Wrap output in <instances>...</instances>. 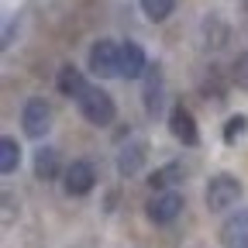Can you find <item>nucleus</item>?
<instances>
[{
  "mask_svg": "<svg viewBox=\"0 0 248 248\" xmlns=\"http://www.w3.org/2000/svg\"><path fill=\"white\" fill-rule=\"evenodd\" d=\"M241 197H245V186H241L238 176H231V172H217V176L207 179L203 203H207L210 214H231V210L241 203Z\"/></svg>",
  "mask_w": 248,
  "mask_h": 248,
  "instance_id": "obj_1",
  "label": "nucleus"
},
{
  "mask_svg": "<svg viewBox=\"0 0 248 248\" xmlns=\"http://www.w3.org/2000/svg\"><path fill=\"white\" fill-rule=\"evenodd\" d=\"M76 110L83 114L86 124H93V128H110L117 121V104H114V97L104 86H86L83 97L76 100Z\"/></svg>",
  "mask_w": 248,
  "mask_h": 248,
  "instance_id": "obj_2",
  "label": "nucleus"
},
{
  "mask_svg": "<svg viewBox=\"0 0 248 248\" xmlns=\"http://www.w3.org/2000/svg\"><path fill=\"white\" fill-rule=\"evenodd\" d=\"M183 210H186V197L179 190H155L145 200V217H148V224H155V228L172 224Z\"/></svg>",
  "mask_w": 248,
  "mask_h": 248,
  "instance_id": "obj_3",
  "label": "nucleus"
},
{
  "mask_svg": "<svg viewBox=\"0 0 248 248\" xmlns=\"http://www.w3.org/2000/svg\"><path fill=\"white\" fill-rule=\"evenodd\" d=\"M86 69L97 76V79H114V76H121V45H117L114 38H97V42L90 45Z\"/></svg>",
  "mask_w": 248,
  "mask_h": 248,
  "instance_id": "obj_4",
  "label": "nucleus"
},
{
  "mask_svg": "<svg viewBox=\"0 0 248 248\" xmlns=\"http://www.w3.org/2000/svg\"><path fill=\"white\" fill-rule=\"evenodd\" d=\"M52 121H55V110L45 97H28L24 107H21V131L28 138L42 141L48 131H52Z\"/></svg>",
  "mask_w": 248,
  "mask_h": 248,
  "instance_id": "obj_5",
  "label": "nucleus"
},
{
  "mask_svg": "<svg viewBox=\"0 0 248 248\" xmlns=\"http://www.w3.org/2000/svg\"><path fill=\"white\" fill-rule=\"evenodd\" d=\"M93 186H97V166L90 159H73L62 172V190L66 197H86L93 193Z\"/></svg>",
  "mask_w": 248,
  "mask_h": 248,
  "instance_id": "obj_6",
  "label": "nucleus"
},
{
  "mask_svg": "<svg viewBox=\"0 0 248 248\" xmlns=\"http://www.w3.org/2000/svg\"><path fill=\"white\" fill-rule=\"evenodd\" d=\"M145 162H148V141L145 138H124L117 145V159H114L117 176L131 179V176H138L145 169Z\"/></svg>",
  "mask_w": 248,
  "mask_h": 248,
  "instance_id": "obj_7",
  "label": "nucleus"
},
{
  "mask_svg": "<svg viewBox=\"0 0 248 248\" xmlns=\"http://www.w3.org/2000/svg\"><path fill=\"white\" fill-rule=\"evenodd\" d=\"M169 135H172L179 145H186V148H197V145H200V124H197V117H193L190 107L176 104V107L169 110Z\"/></svg>",
  "mask_w": 248,
  "mask_h": 248,
  "instance_id": "obj_8",
  "label": "nucleus"
},
{
  "mask_svg": "<svg viewBox=\"0 0 248 248\" xmlns=\"http://www.w3.org/2000/svg\"><path fill=\"white\" fill-rule=\"evenodd\" d=\"M141 79H145V86H141L145 110H148V117H159L162 107H166V76H162V66H159V62L148 66V73Z\"/></svg>",
  "mask_w": 248,
  "mask_h": 248,
  "instance_id": "obj_9",
  "label": "nucleus"
},
{
  "mask_svg": "<svg viewBox=\"0 0 248 248\" xmlns=\"http://www.w3.org/2000/svg\"><path fill=\"white\" fill-rule=\"evenodd\" d=\"M217 241H221V248H248V210L228 214L217 231Z\"/></svg>",
  "mask_w": 248,
  "mask_h": 248,
  "instance_id": "obj_10",
  "label": "nucleus"
},
{
  "mask_svg": "<svg viewBox=\"0 0 248 248\" xmlns=\"http://www.w3.org/2000/svg\"><path fill=\"white\" fill-rule=\"evenodd\" d=\"M186 176H190V166L179 162V159H172V162L159 166V169L148 176V190H152V193H155V190H179V186L186 183Z\"/></svg>",
  "mask_w": 248,
  "mask_h": 248,
  "instance_id": "obj_11",
  "label": "nucleus"
},
{
  "mask_svg": "<svg viewBox=\"0 0 248 248\" xmlns=\"http://www.w3.org/2000/svg\"><path fill=\"white\" fill-rule=\"evenodd\" d=\"M148 66L152 62L138 42H121V79H141Z\"/></svg>",
  "mask_w": 248,
  "mask_h": 248,
  "instance_id": "obj_12",
  "label": "nucleus"
},
{
  "mask_svg": "<svg viewBox=\"0 0 248 248\" xmlns=\"http://www.w3.org/2000/svg\"><path fill=\"white\" fill-rule=\"evenodd\" d=\"M31 169H35V179H42V183L62 179V172H66L59 148H52V145H42V148L35 152V159H31Z\"/></svg>",
  "mask_w": 248,
  "mask_h": 248,
  "instance_id": "obj_13",
  "label": "nucleus"
},
{
  "mask_svg": "<svg viewBox=\"0 0 248 248\" xmlns=\"http://www.w3.org/2000/svg\"><path fill=\"white\" fill-rule=\"evenodd\" d=\"M55 86H59V93H62V97H69V100L76 104L90 83H86V76H83V73L73 66V62H66V66L59 69V76H55Z\"/></svg>",
  "mask_w": 248,
  "mask_h": 248,
  "instance_id": "obj_14",
  "label": "nucleus"
},
{
  "mask_svg": "<svg viewBox=\"0 0 248 248\" xmlns=\"http://www.w3.org/2000/svg\"><path fill=\"white\" fill-rule=\"evenodd\" d=\"M17 166H21V145H17V138L4 135L0 138V172L11 176V172H17Z\"/></svg>",
  "mask_w": 248,
  "mask_h": 248,
  "instance_id": "obj_15",
  "label": "nucleus"
},
{
  "mask_svg": "<svg viewBox=\"0 0 248 248\" xmlns=\"http://www.w3.org/2000/svg\"><path fill=\"white\" fill-rule=\"evenodd\" d=\"M228 42V24L221 21V17H203V45L207 48H221Z\"/></svg>",
  "mask_w": 248,
  "mask_h": 248,
  "instance_id": "obj_16",
  "label": "nucleus"
},
{
  "mask_svg": "<svg viewBox=\"0 0 248 248\" xmlns=\"http://www.w3.org/2000/svg\"><path fill=\"white\" fill-rule=\"evenodd\" d=\"M138 7H141V14L148 17V21H169L172 17V11H176V0H138Z\"/></svg>",
  "mask_w": 248,
  "mask_h": 248,
  "instance_id": "obj_17",
  "label": "nucleus"
},
{
  "mask_svg": "<svg viewBox=\"0 0 248 248\" xmlns=\"http://www.w3.org/2000/svg\"><path fill=\"white\" fill-rule=\"evenodd\" d=\"M228 79H231V86H238V90H245V93H248V52H238V55L231 59Z\"/></svg>",
  "mask_w": 248,
  "mask_h": 248,
  "instance_id": "obj_18",
  "label": "nucleus"
},
{
  "mask_svg": "<svg viewBox=\"0 0 248 248\" xmlns=\"http://www.w3.org/2000/svg\"><path fill=\"white\" fill-rule=\"evenodd\" d=\"M245 131H248V117L245 114H231L224 121V145H238L245 138Z\"/></svg>",
  "mask_w": 248,
  "mask_h": 248,
  "instance_id": "obj_19",
  "label": "nucleus"
},
{
  "mask_svg": "<svg viewBox=\"0 0 248 248\" xmlns=\"http://www.w3.org/2000/svg\"><path fill=\"white\" fill-rule=\"evenodd\" d=\"M200 93H203V97H207L214 107H221V104H224V86H221V73H217V69L200 83Z\"/></svg>",
  "mask_w": 248,
  "mask_h": 248,
  "instance_id": "obj_20",
  "label": "nucleus"
},
{
  "mask_svg": "<svg viewBox=\"0 0 248 248\" xmlns=\"http://www.w3.org/2000/svg\"><path fill=\"white\" fill-rule=\"evenodd\" d=\"M21 28V21L17 17H7V24H4V48H11V42H14V31Z\"/></svg>",
  "mask_w": 248,
  "mask_h": 248,
  "instance_id": "obj_21",
  "label": "nucleus"
},
{
  "mask_svg": "<svg viewBox=\"0 0 248 248\" xmlns=\"http://www.w3.org/2000/svg\"><path fill=\"white\" fill-rule=\"evenodd\" d=\"M11 221H14V197L4 193V224H11Z\"/></svg>",
  "mask_w": 248,
  "mask_h": 248,
  "instance_id": "obj_22",
  "label": "nucleus"
},
{
  "mask_svg": "<svg viewBox=\"0 0 248 248\" xmlns=\"http://www.w3.org/2000/svg\"><path fill=\"white\" fill-rule=\"evenodd\" d=\"M241 7H245V11H248V0H241Z\"/></svg>",
  "mask_w": 248,
  "mask_h": 248,
  "instance_id": "obj_23",
  "label": "nucleus"
}]
</instances>
